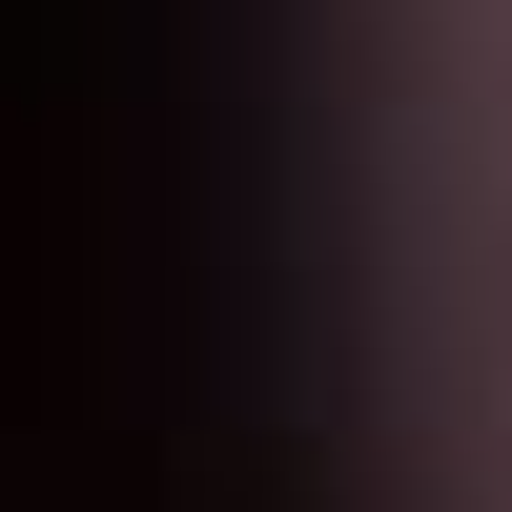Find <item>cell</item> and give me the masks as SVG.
Instances as JSON below:
<instances>
[]
</instances>
